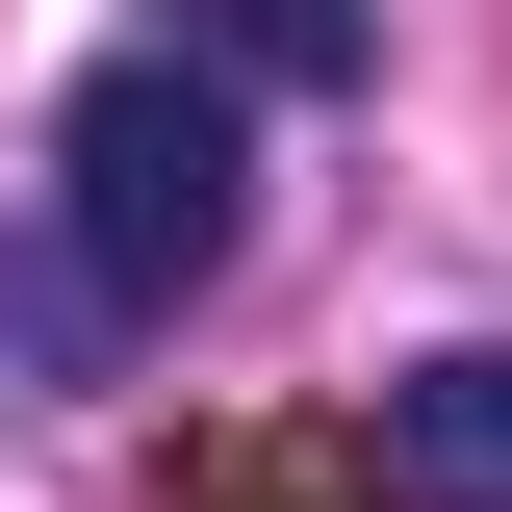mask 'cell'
I'll return each instance as SVG.
<instances>
[{"label": "cell", "instance_id": "7a4b0ae2", "mask_svg": "<svg viewBox=\"0 0 512 512\" xmlns=\"http://www.w3.org/2000/svg\"><path fill=\"white\" fill-rule=\"evenodd\" d=\"M359 461H384L410 512H512V333H461V359H410Z\"/></svg>", "mask_w": 512, "mask_h": 512}, {"label": "cell", "instance_id": "3957f363", "mask_svg": "<svg viewBox=\"0 0 512 512\" xmlns=\"http://www.w3.org/2000/svg\"><path fill=\"white\" fill-rule=\"evenodd\" d=\"M154 26H180L205 77H256V103H359V52H384L359 0H154Z\"/></svg>", "mask_w": 512, "mask_h": 512}, {"label": "cell", "instance_id": "6da1fadb", "mask_svg": "<svg viewBox=\"0 0 512 512\" xmlns=\"http://www.w3.org/2000/svg\"><path fill=\"white\" fill-rule=\"evenodd\" d=\"M52 205H77V308H205L256 231V77H205L180 26L103 52L52 103Z\"/></svg>", "mask_w": 512, "mask_h": 512}]
</instances>
